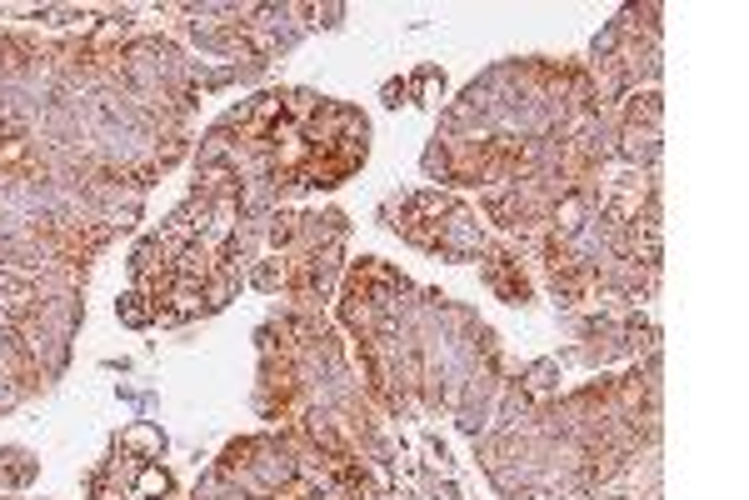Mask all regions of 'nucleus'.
<instances>
[{"mask_svg":"<svg viewBox=\"0 0 749 500\" xmlns=\"http://www.w3.org/2000/svg\"><path fill=\"white\" fill-rule=\"evenodd\" d=\"M480 275L505 305H530V275H524L520 255L510 246H490V255L480 261Z\"/></svg>","mask_w":749,"mask_h":500,"instance_id":"nucleus-1","label":"nucleus"},{"mask_svg":"<svg viewBox=\"0 0 749 500\" xmlns=\"http://www.w3.org/2000/svg\"><path fill=\"white\" fill-rule=\"evenodd\" d=\"M121 445H131V451H145L150 461H160V455H165V431H160V425H131V431L121 435Z\"/></svg>","mask_w":749,"mask_h":500,"instance_id":"nucleus-2","label":"nucleus"},{"mask_svg":"<svg viewBox=\"0 0 749 500\" xmlns=\"http://www.w3.org/2000/svg\"><path fill=\"white\" fill-rule=\"evenodd\" d=\"M115 315H121L125 325H135V331H141V325H155V321H160V315H155V305H150L141 291L121 295V301H115Z\"/></svg>","mask_w":749,"mask_h":500,"instance_id":"nucleus-3","label":"nucleus"},{"mask_svg":"<svg viewBox=\"0 0 749 500\" xmlns=\"http://www.w3.org/2000/svg\"><path fill=\"white\" fill-rule=\"evenodd\" d=\"M285 275H290V261H280V255H275V261H260L250 271V285L270 295V291H280V285H285Z\"/></svg>","mask_w":749,"mask_h":500,"instance_id":"nucleus-4","label":"nucleus"},{"mask_svg":"<svg viewBox=\"0 0 749 500\" xmlns=\"http://www.w3.org/2000/svg\"><path fill=\"white\" fill-rule=\"evenodd\" d=\"M141 485H145V495H160V500H170V491H175V485H170V475L155 471V465H145V471H141Z\"/></svg>","mask_w":749,"mask_h":500,"instance_id":"nucleus-5","label":"nucleus"},{"mask_svg":"<svg viewBox=\"0 0 749 500\" xmlns=\"http://www.w3.org/2000/svg\"><path fill=\"white\" fill-rule=\"evenodd\" d=\"M385 105H405V101H410V80H385Z\"/></svg>","mask_w":749,"mask_h":500,"instance_id":"nucleus-6","label":"nucleus"}]
</instances>
